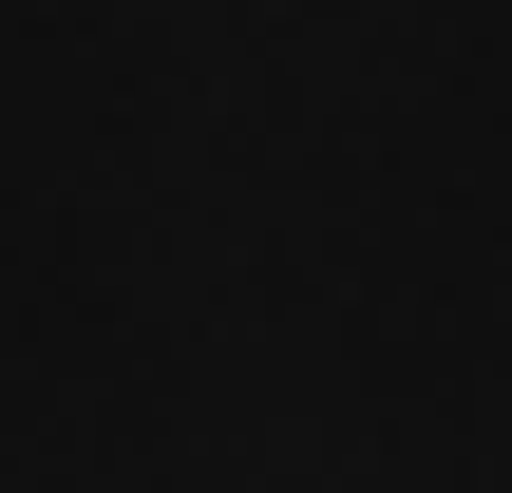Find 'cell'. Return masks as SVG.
Returning <instances> with one entry per match:
<instances>
[{
    "instance_id": "6da1fadb",
    "label": "cell",
    "mask_w": 512,
    "mask_h": 493,
    "mask_svg": "<svg viewBox=\"0 0 512 493\" xmlns=\"http://www.w3.org/2000/svg\"><path fill=\"white\" fill-rule=\"evenodd\" d=\"M0 493H512V0H0Z\"/></svg>"
}]
</instances>
